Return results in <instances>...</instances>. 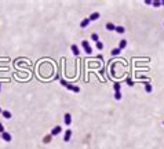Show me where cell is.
<instances>
[{
  "mask_svg": "<svg viewBox=\"0 0 164 149\" xmlns=\"http://www.w3.org/2000/svg\"><path fill=\"white\" fill-rule=\"evenodd\" d=\"M82 46H83V48H84V51H86V54H87V55H91V54H92V48H91L90 43H88L87 40H83V41H82Z\"/></svg>",
  "mask_w": 164,
  "mask_h": 149,
  "instance_id": "1",
  "label": "cell"
},
{
  "mask_svg": "<svg viewBox=\"0 0 164 149\" xmlns=\"http://www.w3.org/2000/svg\"><path fill=\"white\" fill-rule=\"evenodd\" d=\"M62 133V127L61 126H57V127H54L52 130H51V135L52 137H55V135H58V134Z\"/></svg>",
  "mask_w": 164,
  "mask_h": 149,
  "instance_id": "2",
  "label": "cell"
},
{
  "mask_svg": "<svg viewBox=\"0 0 164 149\" xmlns=\"http://www.w3.org/2000/svg\"><path fill=\"white\" fill-rule=\"evenodd\" d=\"M64 122H65L66 126H70V123H72V116H70V113H65V115H64Z\"/></svg>",
  "mask_w": 164,
  "mask_h": 149,
  "instance_id": "3",
  "label": "cell"
},
{
  "mask_svg": "<svg viewBox=\"0 0 164 149\" xmlns=\"http://www.w3.org/2000/svg\"><path fill=\"white\" fill-rule=\"evenodd\" d=\"M66 88H68V90H70V91H73V93H80V87H79V86H72V84H69V83H68Z\"/></svg>",
  "mask_w": 164,
  "mask_h": 149,
  "instance_id": "4",
  "label": "cell"
},
{
  "mask_svg": "<svg viewBox=\"0 0 164 149\" xmlns=\"http://www.w3.org/2000/svg\"><path fill=\"white\" fill-rule=\"evenodd\" d=\"M1 138H3V140H4L6 142H10L11 140H13V137H11V134H10V133H7V131H4V133L1 134Z\"/></svg>",
  "mask_w": 164,
  "mask_h": 149,
  "instance_id": "5",
  "label": "cell"
},
{
  "mask_svg": "<svg viewBox=\"0 0 164 149\" xmlns=\"http://www.w3.org/2000/svg\"><path fill=\"white\" fill-rule=\"evenodd\" d=\"M70 137H72V130H66L65 135H64V142H69L70 141Z\"/></svg>",
  "mask_w": 164,
  "mask_h": 149,
  "instance_id": "6",
  "label": "cell"
},
{
  "mask_svg": "<svg viewBox=\"0 0 164 149\" xmlns=\"http://www.w3.org/2000/svg\"><path fill=\"white\" fill-rule=\"evenodd\" d=\"M70 50H72L73 55H76V57H77V55L80 54V50H79V47H77L76 44H72V46H70Z\"/></svg>",
  "mask_w": 164,
  "mask_h": 149,
  "instance_id": "7",
  "label": "cell"
},
{
  "mask_svg": "<svg viewBox=\"0 0 164 149\" xmlns=\"http://www.w3.org/2000/svg\"><path fill=\"white\" fill-rule=\"evenodd\" d=\"M105 28H106V31H109V32L116 31V25H115V24H112V22H108V24L105 25Z\"/></svg>",
  "mask_w": 164,
  "mask_h": 149,
  "instance_id": "8",
  "label": "cell"
},
{
  "mask_svg": "<svg viewBox=\"0 0 164 149\" xmlns=\"http://www.w3.org/2000/svg\"><path fill=\"white\" fill-rule=\"evenodd\" d=\"M90 22H91L90 18H84L82 22H80V28H87V26L90 25Z\"/></svg>",
  "mask_w": 164,
  "mask_h": 149,
  "instance_id": "9",
  "label": "cell"
},
{
  "mask_svg": "<svg viewBox=\"0 0 164 149\" xmlns=\"http://www.w3.org/2000/svg\"><path fill=\"white\" fill-rule=\"evenodd\" d=\"M99 17H101V14H99V13H92V14L90 15V21H98Z\"/></svg>",
  "mask_w": 164,
  "mask_h": 149,
  "instance_id": "10",
  "label": "cell"
},
{
  "mask_svg": "<svg viewBox=\"0 0 164 149\" xmlns=\"http://www.w3.org/2000/svg\"><path fill=\"white\" fill-rule=\"evenodd\" d=\"M125 47H127V40L121 39V40H120V43H119V48H120V50H123V48H125Z\"/></svg>",
  "mask_w": 164,
  "mask_h": 149,
  "instance_id": "11",
  "label": "cell"
},
{
  "mask_svg": "<svg viewBox=\"0 0 164 149\" xmlns=\"http://www.w3.org/2000/svg\"><path fill=\"white\" fill-rule=\"evenodd\" d=\"M113 90H115V93H120L121 86H120V83H119V81H116L115 84H113Z\"/></svg>",
  "mask_w": 164,
  "mask_h": 149,
  "instance_id": "12",
  "label": "cell"
},
{
  "mask_svg": "<svg viewBox=\"0 0 164 149\" xmlns=\"http://www.w3.org/2000/svg\"><path fill=\"white\" fill-rule=\"evenodd\" d=\"M152 90H153L152 84H150L149 81H146V83H145V91H146V93H152Z\"/></svg>",
  "mask_w": 164,
  "mask_h": 149,
  "instance_id": "13",
  "label": "cell"
},
{
  "mask_svg": "<svg viewBox=\"0 0 164 149\" xmlns=\"http://www.w3.org/2000/svg\"><path fill=\"white\" fill-rule=\"evenodd\" d=\"M1 115H3L6 119H11V116H13V113H11L10 110H3V113H1Z\"/></svg>",
  "mask_w": 164,
  "mask_h": 149,
  "instance_id": "14",
  "label": "cell"
},
{
  "mask_svg": "<svg viewBox=\"0 0 164 149\" xmlns=\"http://www.w3.org/2000/svg\"><path fill=\"white\" fill-rule=\"evenodd\" d=\"M116 32L121 35V33H124V32H125V29H124V26H120V25H116Z\"/></svg>",
  "mask_w": 164,
  "mask_h": 149,
  "instance_id": "15",
  "label": "cell"
},
{
  "mask_svg": "<svg viewBox=\"0 0 164 149\" xmlns=\"http://www.w3.org/2000/svg\"><path fill=\"white\" fill-rule=\"evenodd\" d=\"M120 53H121V50H120V48H119V47H117V48H113V50L110 51V54L113 55V57H116V55H119V54H120Z\"/></svg>",
  "mask_w": 164,
  "mask_h": 149,
  "instance_id": "16",
  "label": "cell"
},
{
  "mask_svg": "<svg viewBox=\"0 0 164 149\" xmlns=\"http://www.w3.org/2000/svg\"><path fill=\"white\" fill-rule=\"evenodd\" d=\"M95 47L98 48L99 51H101V50H104V43H102V41L99 40V41H97V43H95Z\"/></svg>",
  "mask_w": 164,
  "mask_h": 149,
  "instance_id": "17",
  "label": "cell"
},
{
  "mask_svg": "<svg viewBox=\"0 0 164 149\" xmlns=\"http://www.w3.org/2000/svg\"><path fill=\"white\" fill-rule=\"evenodd\" d=\"M91 39L94 40L95 43H97V41H99V36H98V33H92V35H91Z\"/></svg>",
  "mask_w": 164,
  "mask_h": 149,
  "instance_id": "18",
  "label": "cell"
},
{
  "mask_svg": "<svg viewBox=\"0 0 164 149\" xmlns=\"http://www.w3.org/2000/svg\"><path fill=\"white\" fill-rule=\"evenodd\" d=\"M152 4H153V7H160V6H161V1H160V0H153Z\"/></svg>",
  "mask_w": 164,
  "mask_h": 149,
  "instance_id": "19",
  "label": "cell"
},
{
  "mask_svg": "<svg viewBox=\"0 0 164 149\" xmlns=\"http://www.w3.org/2000/svg\"><path fill=\"white\" fill-rule=\"evenodd\" d=\"M121 97H123V95H121V93H115V99L120 101V99H121Z\"/></svg>",
  "mask_w": 164,
  "mask_h": 149,
  "instance_id": "20",
  "label": "cell"
},
{
  "mask_svg": "<svg viewBox=\"0 0 164 149\" xmlns=\"http://www.w3.org/2000/svg\"><path fill=\"white\" fill-rule=\"evenodd\" d=\"M51 137H52L51 134H50V135H47V137H46V138L43 140V142H50V140H51Z\"/></svg>",
  "mask_w": 164,
  "mask_h": 149,
  "instance_id": "21",
  "label": "cell"
},
{
  "mask_svg": "<svg viewBox=\"0 0 164 149\" xmlns=\"http://www.w3.org/2000/svg\"><path fill=\"white\" fill-rule=\"evenodd\" d=\"M127 84H128V86H134V81H132V80H131V79H130V77H128V79H127Z\"/></svg>",
  "mask_w": 164,
  "mask_h": 149,
  "instance_id": "22",
  "label": "cell"
},
{
  "mask_svg": "<svg viewBox=\"0 0 164 149\" xmlns=\"http://www.w3.org/2000/svg\"><path fill=\"white\" fill-rule=\"evenodd\" d=\"M3 133H4V126L0 123V134H3Z\"/></svg>",
  "mask_w": 164,
  "mask_h": 149,
  "instance_id": "23",
  "label": "cell"
},
{
  "mask_svg": "<svg viewBox=\"0 0 164 149\" xmlns=\"http://www.w3.org/2000/svg\"><path fill=\"white\" fill-rule=\"evenodd\" d=\"M61 84H62L64 87H66V86H68V81H65V80H61Z\"/></svg>",
  "mask_w": 164,
  "mask_h": 149,
  "instance_id": "24",
  "label": "cell"
},
{
  "mask_svg": "<svg viewBox=\"0 0 164 149\" xmlns=\"http://www.w3.org/2000/svg\"><path fill=\"white\" fill-rule=\"evenodd\" d=\"M161 6H164V0H161Z\"/></svg>",
  "mask_w": 164,
  "mask_h": 149,
  "instance_id": "25",
  "label": "cell"
},
{
  "mask_svg": "<svg viewBox=\"0 0 164 149\" xmlns=\"http://www.w3.org/2000/svg\"><path fill=\"white\" fill-rule=\"evenodd\" d=\"M0 113H3V109H1V108H0Z\"/></svg>",
  "mask_w": 164,
  "mask_h": 149,
  "instance_id": "26",
  "label": "cell"
},
{
  "mask_svg": "<svg viewBox=\"0 0 164 149\" xmlns=\"http://www.w3.org/2000/svg\"><path fill=\"white\" fill-rule=\"evenodd\" d=\"M0 90H1V84H0Z\"/></svg>",
  "mask_w": 164,
  "mask_h": 149,
  "instance_id": "27",
  "label": "cell"
},
{
  "mask_svg": "<svg viewBox=\"0 0 164 149\" xmlns=\"http://www.w3.org/2000/svg\"><path fill=\"white\" fill-rule=\"evenodd\" d=\"M163 124H164V123H163Z\"/></svg>",
  "mask_w": 164,
  "mask_h": 149,
  "instance_id": "28",
  "label": "cell"
}]
</instances>
